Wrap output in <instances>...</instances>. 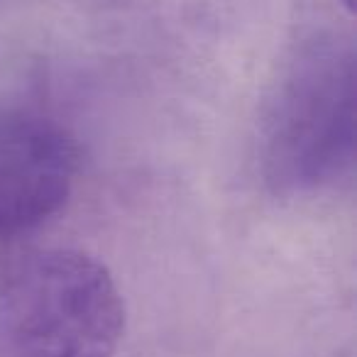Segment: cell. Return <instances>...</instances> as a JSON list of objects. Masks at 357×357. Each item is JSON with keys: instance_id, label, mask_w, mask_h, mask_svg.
<instances>
[{"instance_id": "1", "label": "cell", "mask_w": 357, "mask_h": 357, "mask_svg": "<svg viewBox=\"0 0 357 357\" xmlns=\"http://www.w3.org/2000/svg\"><path fill=\"white\" fill-rule=\"evenodd\" d=\"M355 162V50L316 32L298 45L259 123V172L277 196L335 184Z\"/></svg>"}, {"instance_id": "2", "label": "cell", "mask_w": 357, "mask_h": 357, "mask_svg": "<svg viewBox=\"0 0 357 357\" xmlns=\"http://www.w3.org/2000/svg\"><path fill=\"white\" fill-rule=\"evenodd\" d=\"M123 331L118 284L91 255L40 250L0 277V357H115Z\"/></svg>"}, {"instance_id": "3", "label": "cell", "mask_w": 357, "mask_h": 357, "mask_svg": "<svg viewBox=\"0 0 357 357\" xmlns=\"http://www.w3.org/2000/svg\"><path fill=\"white\" fill-rule=\"evenodd\" d=\"M79 176V147L42 110L0 108V252L37 233L69 201Z\"/></svg>"}, {"instance_id": "4", "label": "cell", "mask_w": 357, "mask_h": 357, "mask_svg": "<svg viewBox=\"0 0 357 357\" xmlns=\"http://www.w3.org/2000/svg\"><path fill=\"white\" fill-rule=\"evenodd\" d=\"M342 3H345L347 8H352V0H342Z\"/></svg>"}]
</instances>
